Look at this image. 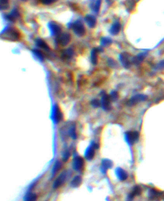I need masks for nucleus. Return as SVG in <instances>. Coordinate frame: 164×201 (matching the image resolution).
Returning a JSON list of instances; mask_svg holds the SVG:
<instances>
[{
	"label": "nucleus",
	"mask_w": 164,
	"mask_h": 201,
	"mask_svg": "<svg viewBox=\"0 0 164 201\" xmlns=\"http://www.w3.org/2000/svg\"><path fill=\"white\" fill-rule=\"evenodd\" d=\"M116 174L117 178L121 181H126L128 178V173L127 172V171L124 170V169H122L120 167H118L116 169Z\"/></svg>",
	"instance_id": "f8f14e48"
},
{
	"label": "nucleus",
	"mask_w": 164,
	"mask_h": 201,
	"mask_svg": "<svg viewBox=\"0 0 164 201\" xmlns=\"http://www.w3.org/2000/svg\"><path fill=\"white\" fill-rule=\"evenodd\" d=\"M95 155V147L94 145L89 146L86 150L85 157L87 160H91L94 158Z\"/></svg>",
	"instance_id": "2eb2a0df"
},
{
	"label": "nucleus",
	"mask_w": 164,
	"mask_h": 201,
	"mask_svg": "<svg viewBox=\"0 0 164 201\" xmlns=\"http://www.w3.org/2000/svg\"><path fill=\"white\" fill-rule=\"evenodd\" d=\"M73 55H74V51L72 50V49L68 48V49H65L64 51H63V52L62 53V58L63 59L67 60V59L72 58Z\"/></svg>",
	"instance_id": "aec40b11"
},
{
	"label": "nucleus",
	"mask_w": 164,
	"mask_h": 201,
	"mask_svg": "<svg viewBox=\"0 0 164 201\" xmlns=\"http://www.w3.org/2000/svg\"><path fill=\"white\" fill-rule=\"evenodd\" d=\"M84 164L85 163H84L83 158H82L81 156H77L74 158L72 161V169L75 171L80 172L83 169L84 167Z\"/></svg>",
	"instance_id": "7ed1b4c3"
},
{
	"label": "nucleus",
	"mask_w": 164,
	"mask_h": 201,
	"mask_svg": "<svg viewBox=\"0 0 164 201\" xmlns=\"http://www.w3.org/2000/svg\"><path fill=\"white\" fill-rule=\"evenodd\" d=\"M1 37L2 38L5 39L7 40L16 41H18L20 39V33L15 28H7L2 32Z\"/></svg>",
	"instance_id": "f257e3e1"
},
{
	"label": "nucleus",
	"mask_w": 164,
	"mask_h": 201,
	"mask_svg": "<svg viewBox=\"0 0 164 201\" xmlns=\"http://www.w3.org/2000/svg\"><path fill=\"white\" fill-rule=\"evenodd\" d=\"M142 193V188L139 186H135L133 187L132 191L128 195V199L130 200H133L135 196L140 195Z\"/></svg>",
	"instance_id": "a211bd4d"
},
{
	"label": "nucleus",
	"mask_w": 164,
	"mask_h": 201,
	"mask_svg": "<svg viewBox=\"0 0 164 201\" xmlns=\"http://www.w3.org/2000/svg\"><path fill=\"white\" fill-rule=\"evenodd\" d=\"M82 178L79 176V175H77V176H75L72 179V181H71L70 185L72 188H77L82 184Z\"/></svg>",
	"instance_id": "4be33fe9"
},
{
	"label": "nucleus",
	"mask_w": 164,
	"mask_h": 201,
	"mask_svg": "<svg viewBox=\"0 0 164 201\" xmlns=\"http://www.w3.org/2000/svg\"><path fill=\"white\" fill-rule=\"evenodd\" d=\"M71 26L74 33L77 36L82 37L85 34V28L83 22L81 20L78 19L74 21L71 24Z\"/></svg>",
	"instance_id": "f03ea898"
},
{
	"label": "nucleus",
	"mask_w": 164,
	"mask_h": 201,
	"mask_svg": "<svg viewBox=\"0 0 164 201\" xmlns=\"http://www.w3.org/2000/svg\"><path fill=\"white\" fill-rule=\"evenodd\" d=\"M19 12L16 8H14L10 12L9 14L6 16V17L8 21L11 22H14L18 17H19Z\"/></svg>",
	"instance_id": "4468645a"
},
{
	"label": "nucleus",
	"mask_w": 164,
	"mask_h": 201,
	"mask_svg": "<svg viewBox=\"0 0 164 201\" xmlns=\"http://www.w3.org/2000/svg\"><path fill=\"white\" fill-rule=\"evenodd\" d=\"M0 4L2 10L6 9L8 6V0H0Z\"/></svg>",
	"instance_id": "2f4dec72"
},
{
	"label": "nucleus",
	"mask_w": 164,
	"mask_h": 201,
	"mask_svg": "<svg viewBox=\"0 0 164 201\" xmlns=\"http://www.w3.org/2000/svg\"><path fill=\"white\" fill-rule=\"evenodd\" d=\"M99 49H93L91 51V61L94 65H96L97 63V52Z\"/></svg>",
	"instance_id": "a878e982"
},
{
	"label": "nucleus",
	"mask_w": 164,
	"mask_h": 201,
	"mask_svg": "<svg viewBox=\"0 0 164 201\" xmlns=\"http://www.w3.org/2000/svg\"><path fill=\"white\" fill-rule=\"evenodd\" d=\"M32 52L33 53V54L35 55V56L37 58H39L41 61H43L44 60V56L42 54V53L39 51V50H37V49H33Z\"/></svg>",
	"instance_id": "c756f323"
},
{
	"label": "nucleus",
	"mask_w": 164,
	"mask_h": 201,
	"mask_svg": "<svg viewBox=\"0 0 164 201\" xmlns=\"http://www.w3.org/2000/svg\"><path fill=\"white\" fill-rule=\"evenodd\" d=\"M91 104H92V105L94 108H97L100 105V103H99V100L97 99H94V100H92V102H91Z\"/></svg>",
	"instance_id": "e433bc0d"
},
{
	"label": "nucleus",
	"mask_w": 164,
	"mask_h": 201,
	"mask_svg": "<svg viewBox=\"0 0 164 201\" xmlns=\"http://www.w3.org/2000/svg\"><path fill=\"white\" fill-rule=\"evenodd\" d=\"M69 157H70V153H69V150H66V151H64V153H63V157H62L63 161H67L69 159Z\"/></svg>",
	"instance_id": "473e14b6"
},
{
	"label": "nucleus",
	"mask_w": 164,
	"mask_h": 201,
	"mask_svg": "<svg viewBox=\"0 0 164 201\" xmlns=\"http://www.w3.org/2000/svg\"><path fill=\"white\" fill-rule=\"evenodd\" d=\"M37 195L32 192H28L24 195L23 201H37Z\"/></svg>",
	"instance_id": "5701e85b"
},
{
	"label": "nucleus",
	"mask_w": 164,
	"mask_h": 201,
	"mask_svg": "<svg viewBox=\"0 0 164 201\" xmlns=\"http://www.w3.org/2000/svg\"><path fill=\"white\" fill-rule=\"evenodd\" d=\"M110 97L107 94H105L102 99V106L105 110H110L111 109V101Z\"/></svg>",
	"instance_id": "ddd939ff"
},
{
	"label": "nucleus",
	"mask_w": 164,
	"mask_h": 201,
	"mask_svg": "<svg viewBox=\"0 0 164 201\" xmlns=\"http://www.w3.org/2000/svg\"><path fill=\"white\" fill-rule=\"evenodd\" d=\"M71 35L68 33H61L58 38V42L62 46H67L71 41Z\"/></svg>",
	"instance_id": "9d476101"
},
{
	"label": "nucleus",
	"mask_w": 164,
	"mask_h": 201,
	"mask_svg": "<svg viewBox=\"0 0 164 201\" xmlns=\"http://www.w3.org/2000/svg\"><path fill=\"white\" fill-rule=\"evenodd\" d=\"M146 55H147V53L146 52L141 53L140 54H138L137 56L134 57L132 59V61L135 64H139L140 63H141L143 61V60L146 56Z\"/></svg>",
	"instance_id": "412c9836"
},
{
	"label": "nucleus",
	"mask_w": 164,
	"mask_h": 201,
	"mask_svg": "<svg viewBox=\"0 0 164 201\" xmlns=\"http://www.w3.org/2000/svg\"><path fill=\"white\" fill-rule=\"evenodd\" d=\"M126 5H127V7L128 10H132L135 7V2H133V0H128L126 3Z\"/></svg>",
	"instance_id": "7c9ffc66"
},
{
	"label": "nucleus",
	"mask_w": 164,
	"mask_h": 201,
	"mask_svg": "<svg viewBox=\"0 0 164 201\" xmlns=\"http://www.w3.org/2000/svg\"><path fill=\"white\" fill-rule=\"evenodd\" d=\"M108 66L112 68H115L117 67V63L113 59H108Z\"/></svg>",
	"instance_id": "72a5a7b5"
},
{
	"label": "nucleus",
	"mask_w": 164,
	"mask_h": 201,
	"mask_svg": "<svg viewBox=\"0 0 164 201\" xmlns=\"http://www.w3.org/2000/svg\"><path fill=\"white\" fill-rule=\"evenodd\" d=\"M120 61L122 66L125 68L128 69L131 66V58L130 56L127 53H122L119 56Z\"/></svg>",
	"instance_id": "6e6552de"
},
{
	"label": "nucleus",
	"mask_w": 164,
	"mask_h": 201,
	"mask_svg": "<svg viewBox=\"0 0 164 201\" xmlns=\"http://www.w3.org/2000/svg\"><path fill=\"white\" fill-rule=\"evenodd\" d=\"M85 21L89 28H94L96 27L97 20L94 16L92 14H87L85 17Z\"/></svg>",
	"instance_id": "9b49d317"
},
{
	"label": "nucleus",
	"mask_w": 164,
	"mask_h": 201,
	"mask_svg": "<svg viewBox=\"0 0 164 201\" xmlns=\"http://www.w3.org/2000/svg\"><path fill=\"white\" fill-rule=\"evenodd\" d=\"M120 30H121V24L119 21H116L112 25L109 32L112 35H116L119 33Z\"/></svg>",
	"instance_id": "dca6fc26"
},
{
	"label": "nucleus",
	"mask_w": 164,
	"mask_h": 201,
	"mask_svg": "<svg viewBox=\"0 0 164 201\" xmlns=\"http://www.w3.org/2000/svg\"><path fill=\"white\" fill-rule=\"evenodd\" d=\"M48 28L49 29L50 33H51V35L53 36L59 35L60 34H61V27L57 22L54 21L49 22L48 23Z\"/></svg>",
	"instance_id": "0eeeda50"
},
{
	"label": "nucleus",
	"mask_w": 164,
	"mask_h": 201,
	"mask_svg": "<svg viewBox=\"0 0 164 201\" xmlns=\"http://www.w3.org/2000/svg\"><path fill=\"white\" fill-rule=\"evenodd\" d=\"M164 197V192H160L155 188H151L148 192V198L151 200H158Z\"/></svg>",
	"instance_id": "20e7f679"
},
{
	"label": "nucleus",
	"mask_w": 164,
	"mask_h": 201,
	"mask_svg": "<svg viewBox=\"0 0 164 201\" xmlns=\"http://www.w3.org/2000/svg\"><path fill=\"white\" fill-rule=\"evenodd\" d=\"M110 99H111L112 100H113V101H116V100L117 99V98H118V94H117V92L113 91V92H112L111 93V94H110Z\"/></svg>",
	"instance_id": "f704fd0d"
},
{
	"label": "nucleus",
	"mask_w": 164,
	"mask_h": 201,
	"mask_svg": "<svg viewBox=\"0 0 164 201\" xmlns=\"http://www.w3.org/2000/svg\"><path fill=\"white\" fill-rule=\"evenodd\" d=\"M147 97L145 95H142V94L136 95V96H133V97H132L129 100V101L128 102V105L129 106H133L138 103L144 101V100H146L147 99Z\"/></svg>",
	"instance_id": "1a4fd4ad"
},
{
	"label": "nucleus",
	"mask_w": 164,
	"mask_h": 201,
	"mask_svg": "<svg viewBox=\"0 0 164 201\" xmlns=\"http://www.w3.org/2000/svg\"><path fill=\"white\" fill-rule=\"evenodd\" d=\"M100 43L103 46H108L112 43V41L109 37H103L101 39Z\"/></svg>",
	"instance_id": "bb28decb"
},
{
	"label": "nucleus",
	"mask_w": 164,
	"mask_h": 201,
	"mask_svg": "<svg viewBox=\"0 0 164 201\" xmlns=\"http://www.w3.org/2000/svg\"><path fill=\"white\" fill-rule=\"evenodd\" d=\"M35 42H36V44L38 46L40 47L42 49H44V50H46V51H49V46L43 40H42L41 39H37Z\"/></svg>",
	"instance_id": "393cba45"
},
{
	"label": "nucleus",
	"mask_w": 164,
	"mask_h": 201,
	"mask_svg": "<svg viewBox=\"0 0 164 201\" xmlns=\"http://www.w3.org/2000/svg\"><path fill=\"white\" fill-rule=\"evenodd\" d=\"M126 140L130 145H133L138 140L139 133L137 131H128L125 135Z\"/></svg>",
	"instance_id": "423d86ee"
},
{
	"label": "nucleus",
	"mask_w": 164,
	"mask_h": 201,
	"mask_svg": "<svg viewBox=\"0 0 164 201\" xmlns=\"http://www.w3.org/2000/svg\"><path fill=\"white\" fill-rule=\"evenodd\" d=\"M62 117V113H61L59 108L57 106V105H56L54 108L53 113V119L55 122V123L59 122L60 120H61Z\"/></svg>",
	"instance_id": "6ab92c4d"
},
{
	"label": "nucleus",
	"mask_w": 164,
	"mask_h": 201,
	"mask_svg": "<svg viewBox=\"0 0 164 201\" xmlns=\"http://www.w3.org/2000/svg\"><path fill=\"white\" fill-rule=\"evenodd\" d=\"M69 133L71 136V137L72 138V139H76L77 138V133H76V127H75V125H72V126L71 127L70 130H69Z\"/></svg>",
	"instance_id": "c85d7f7f"
},
{
	"label": "nucleus",
	"mask_w": 164,
	"mask_h": 201,
	"mask_svg": "<svg viewBox=\"0 0 164 201\" xmlns=\"http://www.w3.org/2000/svg\"><path fill=\"white\" fill-rule=\"evenodd\" d=\"M113 166V163L111 160L108 159H104L102 160V171L105 173L107 170L111 169Z\"/></svg>",
	"instance_id": "f3484780"
},
{
	"label": "nucleus",
	"mask_w": 164,
	"mask_h": 201,
	"mask_svg": "<svg viewBox=\"0 0 164 201\" xmlns=\"http://www.w3.org/2000/svg\"><path fill=\"white\" fill-rule=\"evenodd\" d=\"M101 3H102V0H96L94 6L92 7V9L95 13H98L101 7Z\"/></svg>",
	"instance_id": "cd10ccee"
},
{
	"label": "nucleus",
	"mask_w": 164,
	"mask_h": 201,
	"mask_svg": "<svg viewBox=\"0 0 164 201\" xmlns=\"http://www.w3.org/2000/svg\"><path fill=\"white\" fill-rule=\"evenodd\" d=\"M58 0H41V3L44 5H51L52 3H55Z\"/></svg>",
	"instance_id": "c9c22d12"
},
{
	"label": "nucleus",
	"mask_w": 164,
	"mask_h": 201,
	"mask_svg": "<svg viewBox=\"0 0 164 201\" xmlns=\"http://www.w3.org/2000/svg\"><path fill=\"white\" fill-rule=\"evenodd\" d=\"M62 167V163L60 161H57L54 164L52 170V176L54 177L55 174L60 170Z\"/></svg>",
	"instance_id": "b1692460"
},
{
	"label": "nucleus",
	"mask_w": 164,
	"mask_h": 201,
	"mask_svg": "<svg viewBox=\"0 0 164 201\" xmlns=\"http://www.w3.org/2000/svg\"><path fill=\"white\" fill-rule=\"evenodd\" d=\"M67 172L66 171H64L62 173H61L53 183V187L54 189H57V188H58L62 185L64 184L65 181L67 179Z\"/></svg>",
	"instance_id": "39448f33"
},
{
	"label": "nucleus",
	"mask_w": 164,
	"mask_h": 201,
	"mask_svg": "<svg viewBox=\"0 0 164 201\" xmlns=\"http://www.w3.org/2000/svg\"><path fill=\"white\" fill-rule=\"evenodd\" d=\"M157 68L159 69H164V60L159 62V64L157 65Z\"/></svg>",
	"instance_id": "4c0bfd02"
}]
</instances>
